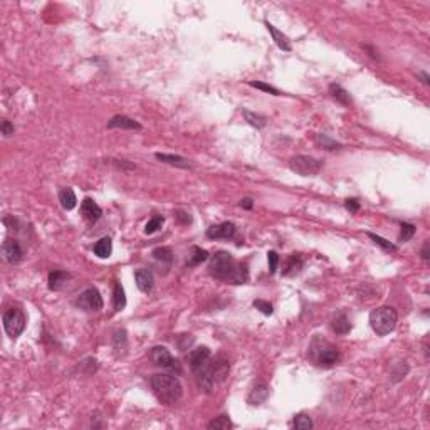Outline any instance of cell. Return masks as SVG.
Masks as SVG:
<instances>
[{
  "label": "cell",
  "instance_id": "3957f363",
  "mask_svg": "<svg viewBox=\"0 0 430 430\" xmlns=\"http://www.w3.org/2000/svg\"><path fill=\"white\" fill-rule=\"evenodd\" d=\"M309 358L314 361L318 366L322 368H331L339 360V352L335 344H331L326 339H321L316 336L309 344Z\"/></svg>",
  "mask_w": 430,
  "mask_h": 430
},
{
  "label": "cell",
  "instance_id": "8d00e7d4",
  "mask_svg": "<svg viewBox=\"0 0 430 430\" xmlns=\"http://www.w3.org/2000/svg\"><path fill=\"white\" fill-rule=\"evenodd\" d=\"M267 261H269V273L274 274L277 271V264H279V254L276 251H269L267 252Z\"/></svg>",
  "mask_w": 430,
  "mask_h": 430
},
{
  "label": "cell",
  "instance_id": "6da1fadb",
  "mask_svg": "<svg viewBox=\"0 0 430 430\" xmlns=\"http://www.w3.org/2000/svg\"><path fill=\"white\" fill-rule=\"evenodd\" d=\"M208 273L219 281L232 282V284H244L249 279L246 264L242 265L234 259V256L225 251L213 254L208 261Z\"/></svg>",
  "mask_w": 430,
  "mask_h": 430
},
{
  "label": "cell",
  "instance_id": "b9f144b4",
  "mask_svg": "<svg viewBox=\"0 0 430 430\" xmlns=\"http://www.w3.org/2000/svg\"><path fill=\"white\" fill-rule=\"evenodd\" d=\"M363 49H365V50H368L370 56H371L373 59H380V56H378V52H377V50L373 49V47H370V46H363Z\"/></svg>",
  "mask_w": 430,
  "mask_h": 430
},
{
  "label": "cell",
  "instance_id": "83f0119b",
  "mask_svg": "<svg viewBox=\"0 0 430 430\" xmlns=\"http://www.w3.org/2000/svg\"><path fill=\"white\" fill-rule=\"evenodd\" d=\"M314 143L319 146V148H322V150H328V151H331V150H338L339 145L338 141H335V140H331L330 137H328V135H316L314 137Z\"/></svg>",
  "mask_w": 430,
  "mask_h": 430
},
{
  "label": "cell",
  "instance_id": "603a6c76",
  "mask_svg": "<svg viewBox=\"0 0 430 430\" xmlns=\"http://www.w3.org/2000/svg\"><path fill=\"white\" fill-rule=\"evenodd\" d=\"M93 251H94V254L98 257L108 259V257L111 256V252H113V242H111V239H110V237H103V239H99L94 244Z\"/></svg>",
  "mask_w": 430,
  "mask_h": 430
},
{
  "label": "cell",
  "instance_id": "277c9868",
  "mask_svg": "<svg viewBox=\"0 0 430 430\" xmlns=\"http://www.w3.org/2000/svg\"><path fill=\"white\" fill-rule=\"evenodd\" d=\"M398 314L392 306H380L370 313V326L378 336L390 335L397 326Z\"/></svg>",
  "mask_w": 430,
  "mask_h": 430
},
{
  "label": "cell",
  "instance_id": "1f68e13d",
  "mask_svg": "<svg viewBox=\"0 0 430 430\" xmlns=\"http://www.w3.org/2000/svg\"><path fill=\"white\" fill-rule=\"evenodd\" d=\"M366 235H368L370 239H371L373 242H375L377 246H380L382 249H385V251H392V252L397 251V246L392 244V242H388L387 239H383V237L377 235V234H373V232H366Z\"/></svg>",
  "mask_w": 430,
  "mask_h": 430
},
{
  "label": "cell",
  "instance_id": "30bf717a",
  "mask_svg": "<svg viewBox=\"0 0 430 430\" xmlns=\"http://www.w3.org/2000/svg\"><path fill=\"white\" fill-rule=\"evenodd\" d=\"M210 358H212V353L207 346H200V348L192 350L190 355H189V365H190L192 373L199 371Z\"/></svg>",
  "mask_w": 430,
  "mask_h": 430
},
{
  "label": "cell",
  "instance_id": "d4e9b609",
  "mask_svg": "<svg viewBox=\"0 0 430 430\" xmlns=\"http://www.w3.org/2000/svg\"><path fill=\"white\" fill-rule=\"evenodd\" d=\"M242 115H244L246 121L251 124V126L257 128V129H262L265 126V123H267V118L262 116V115H259V113H252V111H249V110H244V111H242Z\"/></svg>",
  "mask_w": 430,
  "mask_h": 430
},
{
  "label": "cell",
  "instance_id": "74e56055",
  "mask_svg": "<svg viewBox=\"0 0 430 430\" xmlns=\"http://www.w3.org/2000/svg\"><path fill=\"white\" fill-rule=\"evenodd\" d=\"M344 208L350 212V213H356L360 210V202L356 200V199H348V200H344Z\"/></svg>",
  "mask_w": 430,
  "mask_h": 430
},
{
  "label": "cell",
  "instance_id": "9a60e30c",
  "mask_svg": "<svg viewBox=\"0 0 430 430\" xmlns=\"http://www.w3.org/2000/svg\"><path fill=\"white\" fill-rule=\"evenodd\" d=\"M269 398V387L264 382H257L249 393L247 401L251 405H262Z\"/></svg>",
  "mask_w": 430,
  "mask_h": 430
},
{
  "label": "cell",
  "instance_id": "ac0fdd59",
  "mask_svg": "<svg viewBox=\"0 0 430 430\" xmlns=\"http://www.w3.org/2000/svg\"><path fill=\"white\" fill-rule=\"evenodd\" d=\"M71 279V274L66 271H52L49 273L47 282H49V289L50 291H59L66 286V282Z\"/></svg>",
  "mask_w": 430,
  "mask_h": 430
},
{
  "label": "cell",
  "instance_id": "2e32d148",
  "mask_svg": "<svg viewBox=\"0 0 430 430\" xmlns=\"http://www.w3.org/2000/svg\"><path fill=\"white\" fill-rule=\"evenodd\" d=\"M108 128H120V129H135V131H140L141 129V124L133 120V118H128L124 115H118V116H113L110 121H108Z\"/></svg>",
  "mask_w": 430,
  "mask_h": 430
},
{
  "label": "cell",
  "instance_id": "f1b7e54d",
  "mask_svg": "<svg viewBox=\"0 0 430 430\" xmlns=\"http://www.w3.org/2000/svg\"><path fill=\"white\" fill-rule=\"evenodd\" d=\"M151 256H153L158 262H165V264H172L173 261V252H172V249L170 247H156L153 249V252H151Z\"/></svg>",
  "mask_w": 430,
  "mask_h": 430
},
{
  "label": "cell",
  "instance_id": "f35d334b",
  "mask_svg": "<svg viewBox=\"0 0 430 430\" xmlns=\"http://www.w3.org/2000/svg\"><path fill=\"white\" fill-rule=\"evenodd\" d=\"M14 131H15V129H14V124L10 123L9 120H4V121H2V135H4V137H12Z\"/></svg>",
  "mask_w": 430,
  "mask_h": 430
},
{
  "label": "cell",
  "instance_id": "e575fe53",
  "mask_svg": "<svg viewBox=\"0 0 430 430\" xmlns=\"http://www.w3.org/2000/svg\"><path fill=\"white\" fill-rule=\"evenodd\" d=\"M249 84H251L252 88H256V89H261V91H264V93H269V94H274V96H279V94H281L279 89H276L274 86H269V84L261 83V81H251Z\"/></svg>",
  "mask_w": 430,
  "mask_h": 430
},
{
  "label": "cell",
  "instance_id": "d6a6232c",
  "mask_svg": "<svg viewBox=\"0 0 430 430\" xmlns=\"http://www.w3.org/2000/svg\"><path fill=\"white\" fill-rule=\"evenodd\" d=\"M163 222H165V219L162 217V215H155V217H151L148 220V224L145 225V234H155L158 229H162Z\"/></svg>",
  "mask_w": 430,
  "mask_h": 430
},
{
  "label": "cell",
  "instance_id": "5bb4252c",
  "mask_svg": "<svg viewBox=\"0 0 430 430\" xmlns=\"http://www.w3.org/2000/svg\"><path fill=\"white\" fill-rule=\"evenodd\" d=\"M229 370H230V363H229V360L224 358V356H219V358L210 361V371H212L215 383L224 382L229 375Z\"/></svg>",
  "mask_w": 430,
  "mask_h": 430
},
{
  "label": "cell",
  "instance_id": "7c38bea8",
  "mask_svg": "<svg viewBox=\"0 0 430 430\" xmlns=\"http://www.w3.org/2000/svg\"><path fill=\"white\" fill-rule=\"evenodd\" d=\"M81 213L88 224H96L103 215V210L93 199H84L81 203Z\"/></svg>",
  "mask_w": 430,
  "mask_h": 430
},
{
  "label": "cell",
  "instance_id": "4316f807",
  "mask_svg": "<svg viewBox=\"0 0 430 430\" xmlns=\"http://www.w3.org/2000/svg\"><path fill=\"white\" fill-rule=\"evenodd\" d=\"M208 259V252L203 251L200 247H192V254L189 256V261H186V265L189 267H194V265H199L203 261H207Z\"/></svg>",
  "mask_w": 430,
  "mask_h": 430
},
{
  "label": "cell",
  "instance_id": "ffe728a7",
  "mask_svg": "<svg viewBox=\"0 0 430 430\" xmlns=\"http://www.w3.org/2000/svg\"><path fill=\"white\" fill-rule=\"evenodd\" d=\"M265 27H267L269 34H271V36H273V41L277 44V47L282 49V50H287V52H289V50L292 49V47H291V41H289V37H287L286 34H282L281 31H277L276 27H274L273 24H269L267 20H265Z\"/></svg>",
  "mask_w": 430,
  "mask_h": 430
},
{
  "label": "cell",
  "instance_id": "4dcf8cb0",
  "mask_svg": "<svg viewBox=\"0 0 430 430\" xmlns=\"http://www.w3.org/2000/svg\"><path fill=\"white\" fill-rule=\"evenodd\" d=\"M292 427L296 428V430H311V428H313V420H311L308 415L299 414V415L294 417Z\"/></svg>",
  "mask_w": 430,
  "mask_h": 430
},
{
  "label": "cell",
  "instance_id": "ee69618b",
  "mask_svg": "<svg viewBox=\"0 0 430 430\" xmlns=\"http://www.w3.org/2000/svg\"><path fill=\"white\" fill-rule=\"evenodd\" d=\"M417 77H420L423 84H428V83H430V77H428V74H427V72H418V74H417Z\"/></svg>",
  "mask_w": 430,
  "mask_h": 430
},
{
  "label": "cell",
  "instance_id": "7bdbcfd3",
  "mask_svg": "<svg viewBox=\"0 0 430 430\" xmlns=\"http://www.w3.org/2000/svg\"><path fill=\"white\" fill-rule=\"evenodd\" d=\"M422 259L423 261H428V242H425L422 247Z\"/></svg>",
  "mask_w": 430,
  "mask_h": 430
},
{
  "label": "cell",
  "instance_id": "e0dca14e",
  "mask_svg": "<svg viewBox=\"0 0 430 430\" xmlns=\"http://www.w3.org/2000/svg\"><path fill=\"white\" fill-rule=\"evenodd\" d=\"M156 160H160L162 163H167V165L177 167V168H183V170H192V163L186 158L180 156V155H170V153H156Z\"/></svg>",
  "mask_w": 430,
  "mask_h": 430
},
{
  "label": "cell",
  "instance_id": "60d3db41",
  "mask_svg": "<svg viewBox=\"0 0 430 430\" xmlns=\"http://www.w3.org/2000/svg\"><path fill=\"white\" fill-rule=\"evenodd\" d=\"M240 207H244V208H247V210H251V208L254 207V202H252V199H242L240 200Z\"/></svg>",
  "mask_w": 430,
  "mask_h": 430
},
{
  "label": "cell",
  "instance_id": "d6986e66",
  "mask_svg": "<svg viewBox=\"0 0 430 430\" xmlns=\"http://www.w3.org/2000/svg\"><path fill=\"white\" fill-rule=\"evenodd\" d=\"M331 330L335 331L336 335H348V333L352 331V322H350L348 316L344 313H338L333 316Z\"/></svg>",
  "mask_w": 430,
  "mask_h": 430
},
{
  "label": "cell",
  "instance_id": "7a4b0ae2",
  "mask_svg": "<svg viewBox=\"0 0 430 430\" xmlns=\"http://www.w3.org/2000/svg\"><path fill=\"white\" fill-rule=\"evenodd\" d=\"M151 390L156 395V398L165 405H173L182 398L183 387L178 382V378L170 373H156L151 377Z\"/></svg>",
  "mask_w": 430,
  "mask_h": 430
},
{
  "label": "cell",
  "instance_id": "ba28073f",
  "mask_svg": "<svg viewBox=\"0 0 430 430\" xmlns=\"http://www.w3.org/2000/svg\"><path fill=\"white\" fill-rule=\"evenodd\" d=\"M76 306L83 311H88V313H96V311L103 309L104 303L103 298H101L99 291L96 287H88L84 289L76 299Z\"/></svg>",
  "mask_w": 430,
  "mask_h": 430
},
{
  "label": "cell",
  "instance_id": "484cf974",
  "mask_svg": "<svg viewBox=\"0 0 430 430\" xmlns=\"http://www.w3.org/2000/svg\"><path fill=\"white\" fill-rule=\"evenodd\" d=\"M113 303H115L116 311H123L126 306V296H124L123 286L118 281H115V289H113Z\"/></svg>",
  "mask_w": 430,
  "mask_h": 430
},
{
  "label": "cell",
  "instance_id": "f546056e",
  "mask_svg": "<svg viewBox=\"0 0 430 430\" xmlns=\"http://www.w3.org/2000/svg\"><path fill=\"white\" fill-rule=\"evenodd\" d=\"M232 427H234V425H232L230 418L227 415H220L217 418H213V420L207 425L208 430H229Z\"/></svg>",
  "mask_w": 430,
  "mask_h": 430
},
{
  "label": "cell",
  "instance_id": "d590c367",
  "mask_svg": "<svg viewBox=\"0 0 430 430\" xmlns=\"http://www.w3.org/2000/svg\"><path fill=\"white\" fill-rule=\"evenodd\" d=\"M254 308L261 311L262 314L265 316H271L274 313V309H273V304L267 303V301H262V299H257V301H254Z\"/></svg>",
  "mask_w": 430,
  "mask_h": 430
},
{
  "label": "cell",
  "instance_id": "836d02e7",
  "mask_svg": "<svg viewBox=\"0 0 430 430\" xmlns=\"http://www.w3.org/2000/svg\"><path fill=\"white\" fill-rule=\"evenodd\" d=\"M415 230H417V229H415V225L404 222V224H401V232H400L398 240H400V242H407V240H410L412 237H414Z\"/></svg>",
  "mask_w": 430,
  "mask_h": 430
},
{
  "label": "cell",
  "instance_id": "9c48e42d",
  "mask_svg": "<svg viewBox=\"0 0 430 430\" xmlns=\"http://www.w3.org/2000/svg\"><path fill=\"white\" fill-rule=\"evenodd\" d=\"M4 259L10 264H19L24 259V251L20 247V242L15 239H5L2 244Z\"/></svg>",
  "mask_w": 430,
  "mask_h": 430
},
{
  "label": "cell",
  "instance_id": "ab89813d",
  "mask_svg": "<svg viewBox=\"0 0 430 430\" xmlns=\"http://www.w3.org/2000/svg\"><path fill=\"white\" fill-rule=\"evenodd\" d=\"M175 217L178 219V222H182V224H190L192 222V219H190V215L183 212V210H177L175 212Z\"/></svg>",
  "mask_w": 430,
  "mask_h": 430
},
{
  "label": "cell",
  "instance_id": "8fae6325",
  "mask_svg": "<svg viewBox=\"0 0 430 430\" xmlns=\"http://www.w3.org/2000/svg\"><path fill=\"white\" fill-rule=\"evenodd\" d=\"M135 281H137V286L141 292L145 294H150L153 291V286H155V276L151 273L150 269L146 267H140L135 271Z\"/></svg>",
  "mask_w": 430,
  "mask_h": 430
},
{
  "label": "cell",
  "instance_id": "44dd1931",
  "mask_svg": "<svg viewBox=\"0 0 430 430\" xmlns=\"http://www.w3.org/2000/svg\"><path fill=\"white\" fill-rule=\"evenodd\" d=\"M330 94L333 96V99H336L339 104L343 106H350L352 104V96L350 93L344 89L343 86H339V84H330Z\"/></svg>",
  "mask_w": 430,
  "mask_h": 430
},
{
  "label": "cell",
  "instance_id": "cb8c5ba5",
  "mask_svg": "<svg viewBox=\"0 0 430 430\" xmlns=\"http://www.w3.org/2000/svg\"><path fill=\"white\" fill-rule=\"evenodd\" d=\"M303 269V257L301 256H296V254H292V256L287 259V262L284 265V276H296L301 273Z\"/></svg>",
  "mask_w": 430,
  "mask_h": 430
},
{
  "label": "cell",
  "instance_id": "4fadbf2b",
  "mask_svg": "<svg viewBox=\"0 0 430 430\" xmlns=\"http://www.w3.org/2000/svg\"><path fill=\"white\" fill-rule=\"evenodd\" d=\"M235 235V225L232 222H222L207 229L208 239H232Z\"/></svg>",
  "mask_w": 430,
  "mask_h": 430
},
{
  "label": "cell",
  "instance_id": "5b68a950",
  "mask_svg": "<svg viewBox=\"0 0 430 430\" xmlns=\"http://www.w3.org/2000/svg\"><path fill=\"white\" fill-rule=\"evenodd\" d=\"M2 321H4V328H5V331H7V335L14 339L22 335V331L25 330V325H27V318L20 308H9L4 313Z\"/></svg>",
  "mask_w": 430,
  "mask_h": 430
},
{
  "label": "cell",
  "instance_id": "7402d4cb",
  "mask_svg": "<svg viewBox=\"0 0 430 430\" xmlns=\"http://www.w3.org/2000/svg\"><path fill=\"white\" fill-rule=\"evenodd\" d=\"M59 202L64 210H72L76 205H77V199H76V194L72 189H62L59 192Z\"/></svg>",
  "mask_w": 430,
  "mask_h": 430
},
{
  "label": "cell",
  "instance_id": "52a82bcc",
  "mask_svg": "<svg viewBox=\"0 0 430 430\" xmlns=\"http://www.w3.org/2000/svg\"><path fill=\"white\" fill-rule=\"evenodd\" d=\"M150 356H151V361H153L156 366H160V368L172 371L175 375H180V373H182V365H180V361L177 358H173L172 353H170L165 346H153L150 352Z\"/></svg>",
  "mask_w": 430,
  "mask_h": 430
},
{
  "label": "cell",
  "instance_id": "8992f818",
  "mask_svg": "<svg viewBox=\"0 0 430 430\" xmlns=\"http://www.w3.org/2000/svg\"><path fill=\"white\" fill-rule=\"evenodd\" d=\"M289 168L294 173L301 175V177H313V175L319 173V170L322 168V163L313 156L296 155L289 160Z\"/></svg>",
  "mask_w": 430,
  "mask_h": 430
}]
</instances>
